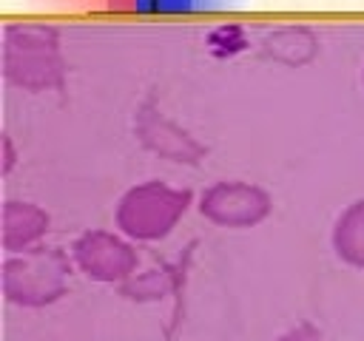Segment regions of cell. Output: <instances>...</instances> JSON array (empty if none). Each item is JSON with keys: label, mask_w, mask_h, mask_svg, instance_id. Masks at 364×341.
<instances>
[{"label": "cell", "mask_w": 364, "mask_h": 341, "mask_svg": "<svg viewBox=\"0 0 364 341\" xmlns=\"http://www.w3.org/2000/svg\"><path fill=\"white\" fill-rule=\"evenodd\" d=\"M191 205V190L148 179L122 193L114 222L125 239L156 242L168 236Z\"/></svg>", "instance_id": "cell-1"}, {"label": "cell", "mask_w": 364, "mask_h": 341, "mask_svg": "<svg viewBox=\"0 0 364 341\" xmlns=\"http://www.w3.org/2000/svg\"><path fill=\"white\" fill-rule=\"evenodd\" d=\"M71 264L54 247H31L14 253L3 264V293L20 307H46L65 296Z\"/></svg>", "instance_id": "cell-2"}, {"label": "cell", "mask_w": 364, "mask_h": 341, "mask_svg": "<svg viewBox=\"0 0 364 341\" xmlns=\"http://www.w3.org/2000/svg\"><path fill=\"white\" fill-rule=\"evenodd\" d=\"M6 77L14 85L23 88H51L60 82L63 63L57 54V37L48 28L34 26H17L6 34V51H3Z\"/></svg>", "instance_id": "cell-3"}, {"label": "cell", "mask_w": 364, "mask_h": 341, "mask_svg": "<svg viewBox=\"0 0 364 341\" xmlns=\"http://www.w3.org/2000/svg\"><path fill=\"white\" fill-rule=\"evenodd\" d=\"M273 202L267 190L259 185L242 182V179H222L213 182L202 196H199V213L219 224V227H253L270 213Z\"/></svg>", "instance_id": "cell-4"}, {"label": "cell", "mask_w": 364, "mask_h": 341, "mask_svg": "<svg viewBox=\"0 0 364 341\" xmlns=\"http://www.w3.org/2000/svg\"><path fill=\"white\" fill-rule=\"evenodd\" d=\"M74 264L94 281H125L136 270V253L128 239L108 230H88L71 244Z\"/></svg>", "instance_id": "cell-5"}, {"label": "cell", "mask_w": 364, "mask_h": 341, "mask_svg": "<svg viewBox=\"0 0 364 341\" xmlns=\"http://www.w3.org/2000/svg\"><path fill=\"white\" fill-rule=\"evenodd\" d=\"M48 233V213L34 202H6L3 205V247L11 253H26Z\"/></svg>", "instance_id": "cell-6"}, {"label": "cell", "mask_w": 364, "mask_h": 341, "mask_svg": "<svg viewBox=\"0 0 364 341\" xmlns=\"http://www.w3.org/2000/svg\"><path fill=\"white\" fill-rule=\"evenodd\" d=\"M333 247L338 259L364 270V199L344 207L333 227Z\"/></svg>", "instance_id": "cell-7"}, {"label": "cell", "mask_w": 364, "mask_h": 341, "mask_svg": "<svg viewBox=\"0 0 364 341\" xmlns=\"http://www.w3.org/2000/svg\"><path fill=\"white\" fill-rule=\"evenodd\" d=\"M136 9L148 11H188V9H205L208 0H134Z\"/></svg>", "instance_id": "cell-8"}, {"label": "cell", "mask_w": 364, "mask_h": 341, "mask_svg": "<svg viewBox=\"0 0 364 341\" xmlns=\"http://www.w3.org/2000/svg\"><path fill=\"white\" fill-rule=\"evenodd\" d=\"M276 341H318V335L310 332L307 327H296V330H287L284 335H279Z\"/></svg>", "instance_id": "cell-9"}, {"label": "cell", "mask_w": 364, "mask_h": 341, "mask_svg": "<svg viewBox=\"0 0 364 341\" xmlns=\"http://www.w3.org/2000/svg\"><path fill=\"white\" fill-rule=\"evenodd\" d=\"M3 151H6V162H3V170H9V168H11V142H9V136L3 139Z\"/></svg>", "instance_id": "cell-10"}]
</instances>
